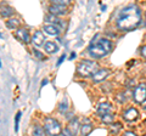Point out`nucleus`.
<instances>
[{
  "mask_svg": "<svg viewBox=\"0 0 146 136\" xmlns=\"http://www.w3.org/2000/svg\"><path fill=\"white\" fill-rule=\"evenodd\" d=\"M141 21V11L136 5H128L123 7L117 16V28L123 32L135 29Z\"/></svg>",
  "mask_w": 146,
  "mask_h": 136,
  "instance_id": "nucleus-1",
  "label": "nucleus"
},
{
  "mask_svg": "<svg viewBox=\"0 0 146 136\" xmlns=\"http://www.w3.org/2000/svg\"><path fill=\"white\" fill-rule=\"evenodd\" d=\"M89 55L94 58H102L108 55L112 50V43L106 38H99V35L95 37L89 46Z\"/></svg>",
  "mask_w": 146,
  "mask_h": 136,
  "instance_id": "nucleus-2",
  "label": "nucleus"
},
{
  "mask_svg": "<svg viewBox=\"0 0 146 136\" xmlns=\"http://www.w3.org/2000/svg\"><path fill=\"white\" fill-rule=\"evenodd\" d=\"M96 62L94 61H90V60H84L82 61L78 67H77V72H78V74L80 77H93L94 73L96 72Z\"/></svg>",
  "mask_w": 146,
  "mask_h": 136,
  "instance_id": "nucleus-3",
  "label": "nucleus"
},
{
  "mask_svg": "<svg viewBox=\"0 0 146 136\" xmlns=\"http://www.w3.org/2000/svg\"><path fill=\"white\" fill-rule=\"evenodd\" d=\"M44 129L49 135H51V136H57V135H60L62 133L60 123H58L56 119L50 118V117L46 118L45 121H44Z\"/></svg>",
  "mask_w": 146,
  "mask_h": 136,
  "instance_id": "nucleus-4",
  "label": "nucleus"
},
{
  "mask_svg": "<svg viewBox=\"0 0 146 136\" xmlns=\"http://www.w3.org/2000/svg\"><path fill=\"white\" fill-rule=\"evenodd\" d=\"M133 98L136 103H139V105H143V103L146 101V84L145 83L138 84L135 86L134 92H133Z\"/></svg>",
  "mask_w": 146,
  "mask_h": 136,
  "instance_id": "nucleus-5",
  "label": "nucleus"
},
{
  "mask_svg": "<svg viewBox=\"0 0 146 136\" xmlns=\"http://www.w3.org/2000/svg\"><path fill=\"white\" fill-rule=\"evenodd\" d=\"M138 117H139V112L134 107H129L123 112V119L125 121H134L138 119Z\"/></svg>",
  "mask_w": 146,
  "mask_h": 136,
  "instance_id": "nucleus-6",
  "label": "nucleus"
},
{
  "mask_svg": "<svg viewBox=\"0 0 146 136\" xmlns=\"http://www.w3.org/2000/svg\"><path fill=\"white\" fill-rule=\"evenodd\" d=\"M15 37L20 40V42L22 43H29L31 42V37H29V33H28V30L25 29V28H20V29H17L16 30V33H15Z\"/></svg>",
  "mask_w": 146,
  "mask_h": 136,
  "instance_id": "nucleus-7",
  "label": "nucleus"
},
{
  "mask_svg": "<svg viewBox=\"0 0 146 136\" xmlns=\"http://www.w3.org/2000/svg\"><path fill=\"white\" fill-rule=\"evenodd\" d=\"M111 111H112V105L108 103V102L100 103V105L98 106V108H96V113L100 117H104V116L108 114V113H111Z\"/></svg>",
  "mask_w": 146,
  "mask_h": 136,
  "instance_id": "nucleus-8",
  "label": "nucleus"
},
{
  "mask_svg": "<svg viewBox=\"0 0 146 136\" xmlns=\"http://www.w3.org/2000/svg\"><path fill=\"white\" fill-rule=\"evenodd\" d=\"M107 75H108V71L102 68V69H98L95 72L94 75L91 77V79H93L94 83H101V81H104L107 78Z\"/></svg>",
  "mask_w": 146,
  "mask_h": 136,
  "instance_id": "nucleus-9",
  "label": "nucleus"
},
{
  "mask_svg": "<svg viewBox=\"0 0 146 136\" xmlns=\"http://www.w3.org/2000/svg\"><path fill=\"white\" fill-rule=\"evenodd\" d=\"M80 128H82V125L79 124V121H78V119H72L71 121H70V124H68V130L71 131V134L73 135V136H77V134L80 131Z\"/></svg>",
  "mask_w": 146,
  "mask_h": 136,
  "instance_id": "nucleus-10",
  "label": "nucleus"
},
{
  "mask_svg": "<svg viewBox=\"0 0 146 136\" xmlns=\"http://www.w3.org/2000/svg\"><path fill=\"white\" fill-rule=\"evenodd\" d=\"M44 40H45V37H44L42 30H36L33 34V37H32V43H33L35 46H42L44 44Z\"/></svg>",
  "mask_w": 146,
  "mask_h": 136,
  "instance_id": "nucleus-11",
  "label": "nucleus"
},
{
  "mask_svg": "<svg viewBox=\"0 0 146 136\" xmlns=\"http://www.w3.org/2000/svg\"><path fill=\"white\" fill-rule=\"evenodd\" d=\"M91 131H93V124L90 123L89 119H84L83 124H82V128H80L82 136H88Z\"/></svg>",
  "mask_w": 146,
  "mask_h": 136,
  "instance_id": "nucleus-12",
  "label": "nucleus"
},
{
  "mask_svg": "<svg viewBox=\"0 0 146 136\" xmlns=\"http://www.w3.org/2000/svg\"><path fill=\"white\" fill-rule=\"evenodd\" d=\"M49 11L54 16H61V15H65L66 13V7L60 6V5H54L52 4V5L49 7Z\"/></svg>",
  "mask_w": 146,
  "mask_h": 136,
  "instance_id": "nucleus-13",
  "label": "nucleus"
},
{
  "mask_svg": "<svg viewBox=\"0 0 146 136\" xmlns=\"http://www.w3.org/2000/svg\"><path fill=\"white\" fill-rule=\"evenodd\" d=\"M44 32L49 35H54V37H56L60 33V28H58L57 26H54V24H46L44 26Z\"/></svg>",
  "mask_w": 146,
  "mask_h": 136,
  "instance_id": "nucleus-14",
  "label": "nucleus"
},
{
  "mask_svg": "<svg viewBox=\"0 0 146 136\" xmlns=\"http://www.w3.org/2000/svg\"><path fill=\"white\" fill-rule=\"evenodd\" d=\"M44 50L46 53L51 55V53H56L58 51V46L54 42H46L44 44Z\"/></svg>",
  "mask_w": 146,
  "mask_h": 136,
  "instance_id": "nucleus-15",
  "label": "nucleus"
},
{
  "mask_svg": "<svg viewBox=\"0 0 146 136\" xmlns=\"http://www.w3.org/2000/svg\"><path fill=\"white\" fill-rule=\"evenodd\" d=\"M6 27L10 29H17L18 27H20V21H18L17 18H11L6 21Z\"/></svg>",
  "mask_w": 146,
  "mask_h": 136,
  "instance_id": "nucleus-16",
  "label": "nucleus"
},
{
  "mask_svg": "<svg viewBox=\"0 0 146 136\" xmlns=\"http://www.w3.org/2000/svg\"><path fill=\"white\" fill-rule=\"evenodd\" d=\"M13 15V10L10 6H3L1 7V17H10Z\"/></svg>",
  "mask_w": 146,
  "mask_h": 136,
  "instance_id": "nucleus-17",
  "label": "nucleus"
},
{
  "mask_svg": "<svg viewBox=\"0 0 146 136\" xmlns=\"http://www.w3.org/2000/svg\"><path fill=\"white\" fill-rule=\"evenodd\" d=\"M113 120H115L113 113H108V114L101 117V121L104 124H113Z\"/></svg>",
  "mask_w": 146,
  "mask_h": 136,
  "instance_id": "nucleus-18",
  "label": "nucleus"
},
{
  "mask_svg": "<svg viewBox=\"0 0 146 136\" xmlns=\"http://www.w3.org/2000/svg\"><path fill=\"white\" fill-rule=\"evenodd\" d=\"M46 21H49L51 24H54V26H57V27H58V24H61V20H58L56 16L51 15V13L46 16Z\"/></svg>",
  "mask_w": 146,
  "mask_h": 136,
  "instance_id": "nucleus-19",
  "label": "nucleus"
},
{
  "mask_svg": "<svg viewBox=\"0 0 146 136\" xmlns=\"http://www.w3.org/2000/svg\"><path fill=\"white\" fill-rule=\"evenodd\" d=\"M33 136H46L45 134V129H43L42 126L36 125L33 128Z\"/></svg>",
  "mask_w": 146,
  "mask_h": 136,
  "instance_id": "nucleus-20",
  "label": "nucleus"
},
{
  "mask_svg": "<svg viewBox=\"0 0 146 136\" xmlns=\"http://www.w3.org/2000/svg\"><path fill=\"white\" fill-rule=\"evenodd\" d=\"M122 129V124L121 123H113L112 126H111V133L112 134H117V133H119Z\"/></svg>",
  "mask_w": 146,
  "mask_h": 136,
  "instance_id": "nucleus-21",
  "label": "nucleus"
},
{
  "mask_svg": "<svg viewBox=\"0 0 146 136\" xmlns=\"http://www.w3.org/2000/svg\"><path fill=\"white\" fill-rule=\"evenodd\" d=\"M66 111H67V101L65 100V101H62L60 103V112L61 113H65Z\"/></svg>",
  "mask_w": 146,
  "mask_h": 136,
  "instance_id": "nucleus-22",
  "label": "nucleus"
},
{
  "mask_svg": "<svg viewBox=\"0 0 146 136\" xmlns=\"http://www.w3.org/2000/svg\"><path fill=\"white\" fill-rule=\"evenodd\" d=\"M54 5H60V6H67L68 5V1H62V0H55V1H52Z\"/></svg>",
  "mask_w": 146,
  "mask_h": 136,
  "instance_id": "nucleus-23",
  "label": "nucleus"
},
{
  "mask_svg": "<svg viewBox=\"0 0 146 136\" xmlns=\"http://www.w3.org/2000/svg\"><path fill=\"white\" fill-rule=\"evenodd\" d=\"M20 117H21V112H18L17 116H16V125H15V130L16 131L18 130V121H20Z\"/></svg>",
  "mask_w": 146,
  "mask_h": 136,
  "instance_id": "nucleus-24",
  "label": "nucleus"
},
{
  "mask_svg": "<svg viewBox=\"0 0 146 136\" xmlns=\"http://www.w3.org/2000/svg\"><path fill=\"white\" fill-rule=\"evenodd\" d=\"M33 53H34V55L35 56H38L39 58H40V60H45V57L42 55V53H40L39 51H38V50H33Z\"/></svg>",
  "mask_w": 146,
  "mask_h": 136,
  "instance_id": "nucleus-25",
  "label": "nucleus"
},
{
  "mask_svg": "<svg viewBox=\"0 0 146 136\" xmlns=\"http://www.w3.org/2000/svg\"><path fill=\"white\" fill-rule=\"evenodd\" d=\"M140 53H141V56L146 58V45L141 46V49H140Z\"/></svg>",
  "mask_w": 146,
  "mask_h": 136,
  "instance_id": "nucleus-26",
  "label": "nucleus"
},
{
  "mask_svg": "<svg viewBox=\"0 0 146 136\" xmlns=\"http://www.w3.org/2000/svg\"><path fill=\"white\" fill-rule=\"evenodd\" d=\"M62 136H73L72 134H71V131L68 130V129H65L62 131Z\"/></svg>",
  "mask_w": 146,
  "mask_h": 136,
  "instance_id": "nucleus-27",
  "label": "nucleus"
},
{
  "mask_svg": "<svg viewBox=\"0 0 146 136\" xmlns=\"http://www.w3.org/2000/svg\"><path fill=\"white\" fill-rule=\"evenodd\" d=\"M123 136H136V135L134 133H131V131H127V133H124Z\"/></svg>",
  "mask_w": 146,
  "mask_h": 136,
  "instance_id": "nucleus-28",
  "label": "nucleus"
},
{
  "mask_svg": "<svg viewBox=\"0 0 146 136\" xmlns=\"http://www.w3.org/2000/svg\"><path fill=\"white\" fill-rule=\"evenodd\" d=\"M65 57H66L65 55H63V56H61V58H60V61H58V63H57V65H60V63H61L63 60H65Z\"/></svg>",
  "mask_w": 146,
  "mask_h": 136,
  "instance_id": "nucleus-29",
  "label": "nucleus"
},
{
  "mask_svg": "<svg viewBox=\"0 0 146 136\" xmlns=\"http://www.w3.org/2000/svg\"><path fill=\"white\" fill-rule=\"evenodd\" d=\"M145 17H146V12H145Z\"/></svg>",
  "mask_w": 146,
  "mask_h": 136,
  "instance_id": "nucleus-30",
  "label": "nucleus"
},
{
  "mask_svg": "<svg viewBox=\"0 0 146 136\" xmlns=\"http://www.w3.org/2000/svg\"><path fill=\"white\" fill-rule=\"evenodd\" d=\"M144 136H146V134H145V135H144Z\"/></svg>",
  "mask_w": 146,
  "mask_h": 136,
  "instance_id": "nucleus-31",
  "label": "nucleus"
}]
</instances>
